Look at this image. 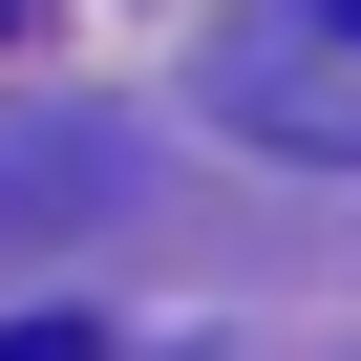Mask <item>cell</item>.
<instances>
[{
    "mask_svg": "<svg viewBox=\"0 0 361 361\" xmlns=\"http://www.w3.org/2000/svg\"><path fill=\"white\" fill-rule=\"evenodd\" d=\"M106 213V128H0V255H64Z\"/></svg>",
    "mask_w": 361,
    "mask_h": 361,
    "instance_id": "2",
    "label": "cell"
},
{
    "mask_svg": "<svg viewBox=\"0 0 361 361\" xmlns=\"http://www.w3.org/2000/svg\"><path fill=\"white\" fill-rule=\"evenodd\" d=\"M213 128L298 149V170H361V0H255L213 43Z\"/></svg>",
    "mask_w": 361,
    "mask_h": 361,
    "instance_id": "1",
    "label": "cell"
},
{
    "mask_svg": "<svg viewBox=\"0 0 361 361\" xmlns=\"http://www.w3.org/2000/svg\"><path fill=\"white\" fill-rule=\"evenodd\" d=\"M22 22H43V0H0V43H22Z\"/></svg>",
    "mask_w": 361,
    "mask_h": 361,
    "instance_id": "3",
    "label": "cell"
}]
</instances>
